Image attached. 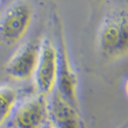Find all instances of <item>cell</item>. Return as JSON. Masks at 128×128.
<instances>
[{"mask_svg": "<svg viewBox=\"0 0 128 128\" xmlns=\"http://www.w3.org/2000/svg\"><path fill=\"white\" fill-rule=\"evenodd\" d=\"M98 48L109 58H121L128 51V20L126 10H115L102 20L98 35Z\"/></svg>", "mask_w": 128, "mask_h": 128, "instance_id": "1", "label": "cell"}, {"mask_svg": "<svg viewBox=\"0 0 128 128\" xmlns=\"http://www.w3.org/2000/svg\"><path fill=\"white\" fill-rule=\"evenodd\" d=\"M0 14H1V12H0Z\"/></svg>", "mask_w": 128, "mask_h": 128, "instance_id": "11", "label": "cell"}, {"mask_svg": "<svg viewBox=\"0 0 128 128\" xmlns=\"http://www.w3.org/2000/svg\"><path fill=\"white\" fill-rule=\"evenodd\" d=\"M42 128H56V127L53 126V125H52V123H51V122L48 120V121L45 123V125H44L43 127H42Z\"/></svg>", "mask_w": 128, "mask_h": 128, "instance_id": "9", "label": "cell"}, {"mask_svg": "<svg viewBox=\"0 0 128 128\" xmlns=\"http://www.w3.org/2000/svg\"><path fill=\"white\" fill-rule=\"evenodd\" d=\"M18 92L12 86H0V127L12 116L16 106L18 104Z\"/></svg>", "mask_w": 128, "mask_h": 128, "instance_id": "8", "label": "cell"}, {"mask_svg": "<svg viewBox=\"0 0 128 128\" xmlns=\"http://www.w3.org/2000/svg\"><path fill=\"white\" fill-rule=\"evenodd\" d=\"M40 51V40H32L23 44L12 56L5 67L6 74L16 81L33 78Z\"/></svg>", "mask_w": 128, "mask_h": 128, "instance_id": "5", "label": "cell"}, {"mask_svg": "<svg viewBox=\"0 0 128 128\" xmlns=\"http://www.w3.org/2000/svg\"><path fill=\"white\" fill-rule=\"evenodd\" d=\"M33 12L26 0H14L0 14V38L8 44L22 39L31 25Z\"/></svg>", "mask_w": 128, "mask_h": 128, "instance_id": "2", "label": "cell"}, {"mask_svg": "<svg viewBox=\"0 0 128 128\" xmlns=\"http://www.w3.org/2000/svg\"><path fill=\"white\" fill-rule=\"evenodd\" d=\"M48 120L56 128H82V120L73 104L56 89L47 96Z\"/></svg>", "mask_w": 128, "mask_h": 128, "instance_id": "7", "label": "cell"}, {"mask_svg": "<svg viewBox=\"0 0 128 128\" xmlns=\"http://www.w3.org/2000/svg\"><path fill=\"white\" fill-rule=\"evenodd\" d=\"M58 49V75L56 90L73 104H78V77L74 71L62 36Z\"/></svg>", "mask_w": 128, "mask_h": 128, "instance_id": "6", "label": "cell"}, {"mask_svg": "<svg viewBox=\"0 0 128 128\" xmlns=\"http://www.w3.org/2000/svg\"><path fill=\"white\" fill-rule=\"evenodd\" d=\"M12 117L14 128H42L48 121L47 96L38 93L16 104Z\"/></svg>", "mask_w": 128, "mask_h": 128, "instance_id": "4", "label": "cell"}, {"mask_svg": "<svg viewBox=\"0 0 128 128\" xmlns=\"http://www.w3.org/2000/svg\"><path fill=\"white\" fill-rule=\"evenodd\" d=\"M96 1H98V2H100V3H104V2L106 1V0H96Z\"/></svg>", "mask_w": 128, "mask_h": 128, "instance_id": "10", "label": "cell"}, {"mask_svg": "<svg viewBox=\"0 0 128 128\" xmlns=\"http://www.w3.org/2000/svg\"><path fill=\"white\" fill-rule=\"evenodd\" d=\"M58 75V49L47 38L40 40V51L34 72V82L38 93L48 96L54 90Z\"/></svg>", "mask_w": 128, "mask_h": 128, "instance_id": "3", "label": "cell"}]
</instances>
